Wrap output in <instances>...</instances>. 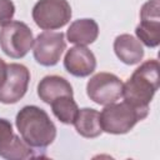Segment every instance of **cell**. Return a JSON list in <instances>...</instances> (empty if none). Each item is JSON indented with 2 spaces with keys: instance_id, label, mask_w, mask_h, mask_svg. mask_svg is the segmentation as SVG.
<instances>
[{
  "instance_id": "6da1fadb",
  "label": "cell",
  "mask_w": 160,
  "mask_h": 160,
  "mask_svg": "<svg viewBox=\"0 0 160 160\" xmlns=\"http://www.w3.org/2000/svg\"><path fill=\"white\" fill-rule=\"evenodd\" d=\"M15 125L22 140L35 150L46 149L56 138L55 124L48 112L36 105H26L19 110Z\"/></svg>"
},
{
  "instance_id": "7a4b0ae2",
  "label": "cell",
  "mask_w": 160,
  "mask_h": 160,
  "mask_svg": "<svg viewBox=\"0 0 160 160\" xmlns=\"http://www.w3.org/2000/svg\"><path fill=\"white\" fill-rule=\"evenodd\" d=\"M159 70L160 65L156 59H150L142 62L135 69L126 82L122 84L121 98L135 106L149 108V104L160 85Z\"/></svg>"
},
{
  "instance_id": "3957f363",
  "label": "cell",
  "mask_w": 160,
  "mask_h": 160,
  "mask_svg": "<svg viewBox=\"0 0 160 160\" xmlns=\"http://www.w3.org/2000/svg\"><path fill=\"white\" fill-rule=\"evenodd\" d=\"M149 115V108L135 106L128 101L105 105L100 112L102 131L114 135L129 132L139 121Z\"/></svg>"
},
{
  "instance_id": "277c9868",
  "label": "cell",
  "mask_w": 160,
  "mask_h": 160,
  "mask_svg": "<svg viewBox=\"0 0 160 160\" xmlns=\"http://www.w3.org/2000/svg\"><path fill=\"white\" fill-rule=\"evenodd\" d=\"M34 45L31 29L22 21H10L0 29V48L12 59L24 58Z\"/></svg>"
},
{
  "instance_id": "5b68a950",
  "label": "cell",
  "mask_w": 160,
  "mask_h": 160,
  "mask_svg": "<svg viewBox=\"0 0 160 160\" xmlns=\"http://www.w3.org/2000/svg\"><path fill=\"white\" fill-rule=\"evenodd\" d=\"M71 15L68 0H39L31 11L32 20L42 30H56L65 26Z\"/></svg>"
},
{
  "instance_id": "8992f818",
  "label": "cell",
  "mask_w": 160,
  "mask_h": 160,
  "mask_svg": "<svg viewBox=\"0 0 160 160\" xmlns=\"http://www.w3.org/2000/svg\"><path fill=\"white\" fill-rule=\"evenodd\" d=\"M122 81L115 74L98 72L86 84V94L98 105L116 102L122 96Z\"/></svg>"
},
{
  "instance_id": "52a82bcc",
  "label": "cell",
  "mask_w": 160,
  "mask_h": 160,
  "mask_svg": "<svg viewBox=\"0 0 160 160\" xmlns=\"http://www.w3.org/2000/svg\"><path fill=\"white\" fill-rule=\"evenodd\" d=\"M65 49V36L61 31L46 30L39 34L36 39H34V58L42 66L56 65Z\"/></svg>"
},
{
  "instance_id": "ba28073f",
  "label": "cell",
  "mask_w": 160,
  "mask_h": 160,
  "mask_svg": "<svg viewBox=\"0 0 160 160\" xmlns=\"http://www.w3.org/2000/svg\"><path fill=\"white\" fill-rule=\"evenodd\" d=\"M38 150L29 146L22 138L18 136L8 119L0 118V156L8 160H26L41 158Z\"/></svg>"
},
{
  "instance_id": "9c48e42d",
  "label": "cell",
  "mask_w": 160,
  "mask_h": 160,
  "mask_svg": "<svg viewBox=\"0 0 160 160\" xmlns=\"http://www.w3.org/2000/svg\"><path fill=\"white\" fill-rule=\"evenodd\" d=\"M30 82L29 69L18 62L8 64L6 79L0 88V102L2 104H15L28 91Z\"/></svg>"
},
{
  "instance_id": "30bf717a",
  "label": "cell",
  "mask_w": 160,
  "mask_h": 160,
  "mask_svg": "<svg viewBox=\"0 0 160 160\" xmlns=\"http://www.w3.org/2000/svg\"><path fill=\"white\" fill-rule=\"evenodd\" d=\"M64 68L72 76L86 78L94 72L96 68V58L86 46L76 45L66 51L64 58Z\"/></svg>"
},
{
  "instance_id": "8fae6325",
  "label": "cell",
  "mask_w": 160,
  "mask_h": 160,
  "mask_svg": "<svg viewBox=\"0 0 160 160\" xmlns=\"http://www.w3.org/2000/svg\"><path fill=\"white\" fill-rule=\"evenodd\" d=\"M38 95L40 100L49 104L61 96H74L71 84L62 76L48 75L38 84Z\"/></svg>"
},
{
  "instance_id": "7c38bea8",
  "label": "cell",
  "mask_w": 160,
  "mask_h": 160,
  "mask_svg": "<svg viewBox=\"0 0 160 160\" xmlns=\"http://www.w3.org/2000/svg\"><path fill=\"white\" fill-rule=\"evenodd\" d=\"M114 51L118 59L126 65L139 64L144 58L142 44L130 34H121L115 38Z\"/></svg>"
},
{
  "instance_id": "4fadbf2b",
  "label": "cell",
  "mask_w": 160,
  "mask_h": 160,
  "mask_svg": "<svg viewBox=\"0 0 160 160\" xmlns=\"http://www.w3.org/2000/svg\"><path fill=\"white\" fill-rule=\"evenodd\" d=\"M99 36V25L94 19H78L72 21L66 31L68 41L75 45L86 46Z\"/></svg>"
},
{
  "instance_id": "5bb4252c",
  "label": "cell",
  "mask_w": 160,
  "mask_h": 160,
  "mask_svg": "<svg viewBox=\"0 0 160 160\" xmlns=\"http://www.w3.org/2000/svg\"><path fill=\"white\" fill-rule=\"evenodd\" d=\"M78 134L86 139H94L101 135L102 129L100 124V112L91 108L79 109L78 116L72 124Z\"/></svg>"
},
{
  "instance_id": "9a60e30c",
  "label": "cell",
  "mask_w": 160,
  "mask_h": 160,
  "mask_svg": "<svg viewBox=\"0 0 160 160\" xmlns=\"http://www.w3.org/2000/svg\"><path fill=\"white\" fill-rule=\"evenodd\" d=\"M50 105H51L52 114L60 122L66 124V125L74 124L78 116V112H79V106L72 96L58 98L54 101H51Z\"/></svg>"
},
{
  "instance_id": "2e32d148",
  "label": "cell",
  "mask_w": 160,
  "mask_h": 160,
  "mask_svg": "<svg viewBox=\"0 0 160 160\" xmlns=\"http://www.w3.org/2000/svg\"><path fill=\"white\" fill-rule=\"evenodd\" d=\"M135 34L145 46L156 48L160 44V20H140Z\"/></svg>"
},
{
  "instance_id": "e0dca14e",
  "label": "cell",
  "mask_w": 160,
  "mask_h": 160,
  "mask_svg": "<svg viewBox=\"0 0 160 160\" xmlns=\"http://www.w3.org/2000/svg\"><path fill=\"white\" fill-rule=\"evenodd\" d=\"M140 20H160L159 0H149L141 6Z\"/></svg>"
},
{
  "instance_id": "ac0fdd59",
  "label": "cell",
  "mask_w": 160,
  "mask_h": 160,
  "mask_svg": "<svg viewBox=\"0 0 160 160\" xmlns=\"http://www.w3.org/2000/svg\"><path fill=\"white\" fill-rule=\"evenodd\" d=\"M15 14V5L11 0H0V26L12 21Z\"/></svg>"
},
{
  "instance_id": "d6986e66",
  "label": "cell",
  "mask_w": 160,
  "mask_h": 160,
  "mask_svg": "<svg viewBox=\"0 0 160 160\" xmlns=\"http://www.w3.org/2000/svg\"><path fill=\"white\" fill-rule=\"evenodd\" d=\"M6 71H8V64L0 58V88L2 86V84L6 79Z\"/></svg>"
}]
</instances>
